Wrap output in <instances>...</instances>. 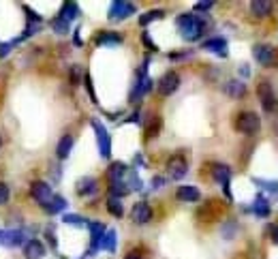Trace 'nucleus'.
<instances>
[{"mask_svg": "<svg viewBox=\"0 0 278 259\" xmlns=\"http://www.w3.org/2000/svg\"><path fill=\"white\" fill-rule=\"evenodd\" d=\"M101 246H103V248H107V251H114V248H116V232H114V229L105 232Z\"/></svg>", "mask_w": 278, "mask_h": 259, "instance_id": "obj_26", "label": "nucleus"}, {"mask_svg": "<svg viewBox=\"0 0 278 259\" xmlns=\"http://www.w3.org/2000/svg\"><path fill=\"white\" fill-rule=\"evenodd\" d=\"M167 171H169V176H171L173 180L184 178V176H187V171H189V163H187V159H184L182 154H176V157H171V159L167 161Z\"/></svg>", "mask_w": 278, "mask_h": 259, "instance_id": "obj_7", "label": "nucleus"}, {"mask_svg": "<svg viewBox=\"0 0 278 259\" xmlns=\"http://www.w3.org/2000/svg\"><path fill=\"white\" fill-rule=\"evenodd\" d=\"M143 43H148V45H150V49H157V45L152 43V41H150V37H148L146 33H143Z\"/></svg>", "mask_w": 278, "mask_h": 259, "instance_id": "obj_37", "label": "nucleus"}, {"mask_svg": "<svg viewBox=\"0 0 278 259\" xmlns=\"http://www.w3.org/2000/svg\"><path fill=\"white\" fill-rule=\"evenodd\" d=\"M107 210L114 214V216H122V214H125V208H122L120 199H116V197H109L107 199Z\"/></svg>", "mask_w": 278, "mask_h": 259, "instance_id": "obj_27", "label": "nucleus"}, {"mask_svg": "<svg viewBox=\"0 0 278 259\" xmlns=\"http://www.w3.org/2000/svg\"><path fill=\"white\" fill-rule=\"evenodd\" d=\"M30 193H33V197H35L41 206H45L51 197H54V193H51V186L45 184V182H41V180L33 182V186H30Z\"/></svg>", "mask_w": 278, "mask_h": 259, "instance_id": "obj_10", "label": "nucleus"}, {"mask_svg": "<svg viewBox=\"0 0 278 259\" xmlns=\"http://www.w3.org/2000/svg\"><path fill=\"white\" fill-rule=\"evenodd\" d=\"M253 56L257 62H261L263 67H274L278 62V56H276V49L272 45H255L253 49Z\"/></svg>", "mask_w": 278, "mask_h": 259, "instance_id": "obj_4", "label": "nucleus"}, {"mask_svg": "<svg viewBox=\"0 0 278 259\" xmlns=\"http://www.w3.org/2000/svg\"><path fill=\"white\" fill-rule=\"evenodd\" d=\"M125 174H127L125 163H111V167H109V180L111 182H118Z\"/></svg>", "mask_w": 278, "mask_h": 259, "instance_id": "obj_24", "label": "nucleus"}, {"mask_svg": "<svg viewBox=\"0 0 278 259\" xmlns=\"http://www.w3.org/2000/svg\"><path fill=\"white\" fill-rule=\"evenodd\" d=\"M24 255L28 259H41L45 255V244L41 240H37V238H33V240H28L24 244Z\"/></svg>", "mask_w": 278, "mask_h": 259, "instance_id": "obj_11", "label": "nucleus"}, {"mask_svg": "<svg viewBox=\"0 0 278 259\" xmlns=\"http://www.w3.org/2000/svg\"><path fill=\"white\" fill-rule=\"evenodd\" d=\"M97 43L99 45H120L122 43V37L116 35V33H103V35H99Z\"/></svg>", "mask_w": 278, "mask_h": 259, "instance_id": "obj_20", "label": "nucleus"}, {"mask_svg": "<svg viewBox=\"0 0 278 259\" xmlns=\"http://www.w3.org/2000/svg\"><path fill=\"white\" fill-rule=\"evenodd\" d=\"M77 15H79V7L73 5V3H67V5L63 7V11H60V17L67 19V22H71V19H75Z\"/></svg>", "mask_w": 278, "mask_h": 259, "instance_id": "obj_23", "label": "nucleus"}, {"mask_svg": "<svg viewBox=\"0 0 278 259\" xmlns=\"http://www.w3.org/2000/svg\"><path fill=\"white\" fill-rule=\"evenodd\" d=\"M0 146H3V139H0Z\"/></svg>", "mask_w": 278, "mask_h": 259, "instance_id": "obj_42", "label": "nucleus"}, {"mask_svg": "<svg viewBox=\"0 0 278 259\" xmlns=\"http://www.w3.org/2000/svg\"><path fill=\"white\" fill-rule=\"evenodd\" d=\"M267 212H270V206H267V202L263 197H259V199H257V204H255V214L267 216Z\"/></svg>", "mask_w": 278, "mask_h": 259, "instance_id": "obj_30", "label": "nucleus"}, {"mask_svg": "<svg viewBox=\"0 0 278 259\" xmlns=\"http://www.w3.org/2000/svg\"><path fill=\"white\" fill-rule=\"evenodd\" d=\"M235 129L244 133V135H255L261 129V118L255 111H242L238 120H235Z\"/></svg>", "mask_w": 278, "mask_h": 259, "instance_id": "obj_2", "label": "nucleus"}, {"mask_svg": "<svg viewBox=\"0 0 278 259\" xmlns=\"http://www.w3.org/2000/svg\"><path fill=\"white\" fill-rule=\"evenodd\" d=\"M79 195H92L97 193V180L95 178H84L79 182V189H77Z\"/></svg>", "mask_w": 278, "mask_h": 259, "instance_id": "obj_22", "label": "nucleus"}, {"mask_svg": "<svg viewBox=\"0 0 278 259\" xmlns=\"http://www.w3.org/2000/svg\"><path fill=\"white\" fill-rule=\"evenodd\" d=\"M225 92H227L229 97L233 99H238V97H244V92H246V86L242 84V81H229V84H225Z\"/></svg>", "mask_w": 278, "mask_h": 259, "instance_id": "obj_19", "label": "nucleus"}, {"mask_svg": "<svg viewBox=\"0 0 278 259\" xmlns=\"http://www.w3.org/2000/svg\"><path fill=\"white\" fill-rule=\"evenodd\" d=\"M176 197L180 202H197L201 195L197 191V186H191V184H182L178 186V191H176Z\"/></svg>", "mask_w": 278, "mask_h": 259, "instance_id": "obj_13", "label": "nucleus"}, {"mask_svg": "<svg viewBox=\"0 0 278 259\" xmlns=\"http://www.w3.org/2000/svg\"><path fill=\"white\" fill-rule=\"evenodd\" d=\"M257 95H259L261 107H263L267 113L278 111V95H276V90L272 88L270 81H261L259 88H257Z\"/></svg>", "mask_w": 278, "mask_h": 259, "instance_id": "obj_3", "label": "nucleus"}, {"mask_svg": "<svg viewBox=\"0 0 278 259\" xmlns=\"http://www.w3.org/2000/svg\"><path fill=\"white\" fill-rule=\"evenodd\" d=\"M276 133H278V118H276Z\"/></svg>", "mask_w": 278, "mask_h": 259, "instance_id": "obj_41", "label": "nucleus"}, {"mask_svg": "<svg viewBox=\"0 0 278 259\" xmlns=\"http://www.w3.org/2000/svg\"><path fill=\"white\" fill-rule=\"evenodd\" d=\"M63 221L67 225H77V227H84L86 225V219H81V216H77V214H67Z\"/></svg>", "mask_w": 278, "mask_h": 259, "instance_id": "obj_31", "label": "nucleus"}, {"mask_svg": "<svg viewBox=\"0 0 278 259\" xmlns=\"http://www.w3.org/2000/svg\"><path fill=\"white\" fill-rule=\"evenodd\" d=\"M131 219L135 221L137 225H146V223L152 221V208L146 202H137L135 206H133V210H131Z\"/></svg>", "mask_w": 278, "mask_h": 259, "instance_id": "obj_9", "label": "nucleus"}, {"mask_svg": "<svg viewBox=\"0 0 278 259\" xmlns=\"http://www.w3.org/2000/svg\"><path fill=\"white\" fill-rule=\"evenodd\" d=\"M272 9H274V5L267 3V0H255V3H251V11L257 17H267L272 13Z\"/></svg>", "mask_w": 278, "mask_h": 259, "instance_id": "obj_15", "label": "nucleus"}, {"mask_svg": "<svg viewBox=\"0 0 278 259\" xmlns=\"http://www.w3.org/2000/svg\"><path fill=\"white\" fill-rule=\"evenodd\" d=\"M127 259H141V255L139 253H131V255H127Z\"/></svg>", "mask_w": 278, "mask_h": 259, "instance_id": "obj_40", "label": "nucleus"}, {"mask_svg": "<svg viewBox=\"0 0 278 259\" xmlns=\"http://www.w3.org/2000/svg\"><path fill=\"white\" fill-rule=\"evenodd\" d=\"M86 86H88V92H90V97H92V101L97 103V95H95V90H92V86H90V77H86Z\"/></svg>", "mask_w": 278, "mask_h": 259, "instance_id": "obj_36", "label": "nucleus"}, {"mask_svg": "<svg viewBox=\"0 0 278 259\" xmlns=\"http://www.w3.org/2000/svg\"><path fill=\"white\" fill-rule=\"evenodd\" d=\"M109 193H111V197H122V195H127L129 193V189H127V184L122 182V180H118V182H111V186H109Z\"/></svg>", "mask_w": 278, "mask_h": 259, "instance_id": "obj_25", "label": "nucleus"}, {"mask_svg": "<svg viewBox=\"0 0 278 259\" xmlns=\"http://www.w3.org/2000/svg\"><path fill=\"white\" fill-rule=\"evenodd\" d=\"M9 202V186L5 182H0V206Z\"/></svg>", "mask_w": 278, "mask_h": 259, "instance_id": "obj_33", "label": "nucleus"}, {"mask_svg": "<svg viewBox=\"0 0 278 259\" xmlns=\"http://www.w3.org/2000/svg\"><path fill=\"white\" fill-rule=\"evenodd\" d=\"M178 28H180V33L184 39H189V41H195V39H199L201 33H203V28L205 24L201 22V19L197 15H191V13H184L178 17Z\"/></svg>", "mask_w": 278, "mask_h": 259, "instance_id": "obj_1", "label": "nucleus"}, {"mask_svg": "<svg viewBox=\"0 0 278 259\" xmlns=\"http://www.w3.org/2000/svg\"><path fill=\"white\" fill-rule=\"evenodd\" d=\"M272 240L278 244V225H274V227H272Z\"/></svg>", "mask_w": 278, "mask_h": 259, "instance_id": "obj_38", "label": "nucleus"}, {"mask_svg": "<svg viewBox=\"0 0 278 259\" xmlns=\"http://www.w3.org/2000/svg\"><path fill=\"white\" fill-rule=\"evenodd\" d=\"M19 242H22V232H9V234H7L5 244L15 246V244H19Z\"/></svg>", "mask_w": 278, "mask_h": 259, "instance_id": "obj_32", "label": "nucleus"}, {"mask_svg": "<svg viewBox=\"0 0 278 259\" xmlns=\"http://www.w3.org/2000/svg\"><path fill=\"white\" fill-rule=\"evenodd\" d=\"M90 232H92V246H90V251H97V248H101L103 236H105V227H103L101 223H90Z\"/></svg>", "mask_w": 278, "mask_h": 259, "instance_id": "obj_16", "label": "nucleus"}, {"mask_svg": "<svg viewBox=\"0 0 278 259\" xmlns=\"http://www.w3.org/2000/svg\"><path fill=\"white\" fill-rule=\"evenodd\" d=\"M159 129H161V120L154 118V124H150V127H148V137H157Z\"/></svg>", "mask_w": 278, "mask_h": 259, "instance_id": "obj_34", "label": "nucleus"}, {"mask_svg": "<svg viewBox=\"0 0 278 259\" xmlns=\"http://www.w3.org/2000/svg\"><path fill=\"white\" fill-rule=\"evenodd\" d=\"M71 148H73V137H71V135H65L63 139L58 141V146H56L58 159H67L69 154H71Z\"/></svg>", "mask_w": 278, "mask_h": 259, "instance_id": "obj_17", "label": "nucleus"}, {"mask_svg": "<svg viewBox=\"0 0 278 259\" xmlns=\"http://www.w3.org/2000/svg\"><path fill=\"white\" fill-rule=\"evenodd\" d=\"M92 129L97 131V139H99L101 157L109 159V154H111V141H109V133H107V129L103 127V124H101L99 120H92Z\"/></svg>", "mask_w": 278, "mask_h": 259, "instance_id": "obj_5", "label": "nucleus"}, {"mask_svg": "<svg viewBox=\"0 0 278 259\" xmlns=\"http://www.w3.org/2000/svg\"><path fill=\"white\" fill-rule=\"evenodd\" d=\"M203 49H208V51H214V54H219V56H227V41L225 39H210V41H205L203 43Z\"/></svg>", "mask_w": 278, "mask_h": 259, "instance_id": "obj_14", "label": "nucleus"}, {"mask_svg": "<svg viewBox=\"0 0 278 259\" xmlns=\"http://www.w3.org/2000/svg\"><path fill=\"white\" fill-rule=\"evenodd\" d=\"M212 174H214V180H216V182H221V184L225 186V193L229 195V178H231V169L227 167V165H214Z\"/></svg>", "mask_w": 278, "mask_h": 259, "instance_id": "obj_12", "label": "nucleus"}, {"mask_svg": "<svg viewBox=\"0 0 278 259\" xmlns=\"http://www.w3.org/2000/svg\"><path fill=\"white\" fill-rule=\"evenodd\" d=\"M71 79H73V84H77V79H79V73H77V69L71 71Z\"/></svg>", "mask_w": 278, "mask_h": 259, "instance_id": "obj_39", "label": "nucleus"}, {"mask_svg": "<svg viewBox=\"0 0 278 259\" xmlns=\"http://www.w3.org/2000/svg\"><path fill=\"white\" fill-rule=\"evenodd\" d=\"M152 88V79H148V77H143L141 75V79H139V84H137V88H135V92H133V101H137V99H141L146 92Z\"/></svg>", "mask_w": 278, "mask_h": 259, "instance_id": "obj_21", "label": "nucleus"}, {"mask_svg": "<svg viewBox=\"0 0 278 259\" xmlns=\"http://www.w3.org/2000/svg\"><path fill=\"white\" fill-rule=\"evenodd\" d=\"M131 13H135V5L133 3H125V0H116L109 7V19L111 22H120V19L129 17Z\"/></svg>", "mask_w": 278, "mask_h": 259, "instance_id": "obj_6", "label": "nucleus"}, {"mask_svg": "<svg viewBox=\"0 0 278 259\" xmlns=\"http://www.w3.org/2000/svg\"><path fill=\"white\" fill-rule=\"evenodd\" d=\"M208 9H212V3H197L195 5V11H208Z\"/></svg>", "mask_w": 278, "mask_h": 259, "instance_id": "obj_35", "label": "nucleus"}, {"mask_svg": "<svg viewBox=\"0 0 278 259\" xmlns=\"http://www.w3.org/2000/svg\"><path fill=\"white\" fill-rule=\"evenodd\" d=\"M51 28H54V33L65 35V33H69V22H67V19H63V17H56L54 22H51Z\"/></svg>", "mask_w": 278, "mask_h": 259, "instance_id": "obj_29", "label": "nucleus"}, {"mask_svg": "<svg viewBox=\"0 0 278 259\" xmlns=\"http://www.w3.org/2000/svg\"><path fill=\"white\" fill-rule=\"evenodd\" d=\"M165 13L163 11H159V9H157V11H148V13H143L141 17H139V24L141 26H148L150 22H154V19H161Z\"/></svg>", "mask_w": 278, "mask_h": 259, "instance_id": "obj_28", "label": "nucleus"}, {"mask_svg": "<svg viewBox=\"0 0 278 259\" xmlns=\"http://www.w3.org/2000/svg\"><path fill=\"white\" fill-rule=\"evenodd\" d=\"M43 208H45L49 214H58L60 210L67 208V199H65V197H58V195H56V197H51V199L43 206Z\"/></svg>", "mask_w": 278, "mask_h": 259, "instance_id": "obj_18", "label": "nucleus"}, {"mask_svg": "<svg viewBox=\"0 0 278 259\" xmlns=\"http://www.w3.org/2000/svg\"><path fill=\"white\" fill-rule=\"evenodd\" d=\"M180 88V75L178 73H173V71H169V73H165L163 77H161V81H159V92L163 97H169V95H173Z\"/></svg>", "mask_w": 278, "mask_h": 259, "instance_id": "obj_8", "label": "nucleus"}]
</instances>
